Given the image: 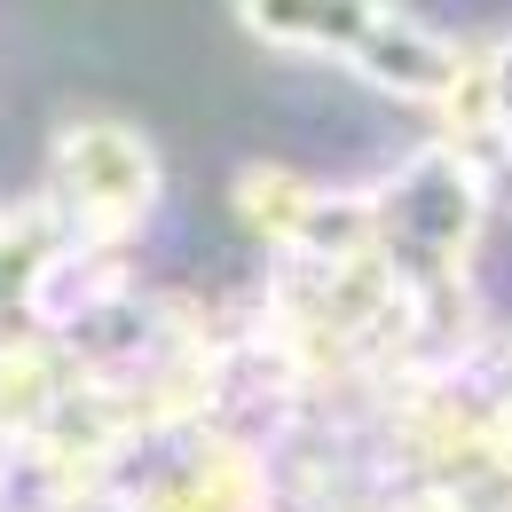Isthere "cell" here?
<instances>
[{
  "label": "cell",
  "mask_w": 512,
  "mask_h": 512,
  "mask_svg": "<svg viewBox=\"0 0 512 512\" xmlns=\"http://www.w3.org/2000/svg\"><path fill=\"white\" fill-rule=\"evenodd\" d=\"M245 32L268 48H300V56H331V64L363 71L371 87L402 95V103H442L465 40H449L434 24L410 16V0H237Z\"/></svg>",
  "instance_id": "6da1fadb"
},
{
  "label": "cell",
  "mask_w": 512,
  "mask_h": 512,
  "mask_svg": "<svg viewBox=\"0 0 512 512\" xmlns=\"http://www.w3.org/2000/svg\"><path fill=\"white\" fill-rule=\"evenodd\" d=\"M379 253L418 292H473V245L489 229V158L426 142L386 182H371Z\"/></svg>",
  "instance_id": "7a4b0ae2"
},
{
  "label": "cell",
  "mask_w": 512,
  "mask_h": 512,
  "mask_svg": "<svg viewBox=\"0 0 512 512\" xmlns=\"http://www.w3.org/2000/svg\"><path fill=\"white\" fill-rule=\"evenodd\" d=\"M48 205L64 221L71 245H103V253H134V237L150 229L158 197H166V166L150 150V134L111 119V111H79L56 127L48 150Z\"/></svg>",
  "instance_id": "3957f363"
},
{
  "label": "cell",
  "mask_w": 512,
  "mask_h": 512,
  "mask_svg": "<svg viewBox=\"0 0 512 512\" xmlns=\"http://www.w3.org/2000/svg\"><path fill=\"white\" fill-rule=\"evenodd\" d=\"M119 512H284L276 449L237 426H190L111 465Z\"/></svg>",
  "instance_id": "277c9868"
},
{
  "label": "cell",
  "mask_w": 512,
  "mask_h": 512,
  "mask_svg": "<svg viewBox=\"0 0 512 512\" xmlns=\"http://www.w3.org/2000/svg\"><path fill=\"white\" fill-rule=\"evenodd\" d=\"M316 197H323V182H308L300 166H276V158H253V166H237V182H229V205H237V221L253 229L268 253H284V245L308 229Z\"/></svg>",
  "instance_id": "5b68a950"
},
{
  "label": "cell",
  "mask_w": 512,
  "mask_h": 512,
  "mask_svg": "<svg viewBox=\"0 0 512 512\" xmlns=\"http://www.w3.org/2000/svg\"><path fill=\"white\" fill-rule=\"evenodd\" d=\"M56 253H64V221H56L48 197H16V205H0V331L24 323V300H32L40 268H48Z\"/></svg>",
  "instance_id": "8992f818"
},
{
  "label": "cell",
  "mask_w": 512,
  "mask_h": 512,
  "mask_svg": "<svg viewBox=\"0 0 512 512\" xmlns=\"http://www.w3.org/2000/svg\"><path fill=\"white\" fill-rule=\"evenodd\" d=\"M489 512H512V497H497V505H489Z\"/></svg>",
  "instance_id": "52a82bcc"
}]
</instances>
